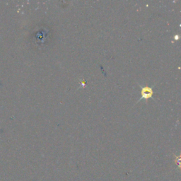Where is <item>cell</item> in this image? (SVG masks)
<instances>
[{"label":"cell","mask_w":181,"mask_h":181,"mask_svg":"<svg viewBox=\"0 0 181 181\" xmlns=\"http://www.w3.org/2000/svg\"><path fill=\"white\" fill-rule=\"evenodd\" d=\"M153 93V89L149 86L144 87V88H142V90H141L142 98H145V99H149V98H152Z\"/></svg>","instance_id":"1"}]
</instances>
